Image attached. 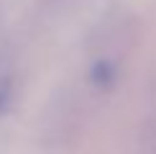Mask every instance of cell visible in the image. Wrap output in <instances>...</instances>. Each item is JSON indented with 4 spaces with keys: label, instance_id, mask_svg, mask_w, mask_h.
Returning a JSON list of instances; mask_svg holds the SVG:
<instances>
[{
    "label": "cell",
    "instance_id": "obj_1",
    "mask_svg": "<svg viewBox=\"0 0 156 154\" xmlns=\"http://www.w3.org/2000/svg\"><path fill=\"white\" fill-rule=\"evenodd\" d=\"M92 77H95L97 82H108L110 80V69L105 67V64H97V67L92 69Z\"/></svg>",
    "mask_w": 156,
    "mask_h": 154
},
{
    "label": "cell",
    "instance_id": "obj_2",
    "mask_svg": "<svg viewBox=\"0 0 156 154\" xmlns=\"http://www.w3.org/2000/svg\"><path fill=\"white\" fill-rule=\"evenodd\" d=\"M8 82H0V111L5 108V103H8Z\"/></svg>",
    "mask_w": 156,
    "mask_h": 154
}]
</instances>
